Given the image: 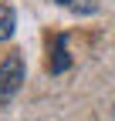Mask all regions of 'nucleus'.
<instances>
[{"label":"nucleus","mask_w":115,"mask_h":121,"mask_svg":"<svg viewBox=\"0 0 115 121\" xmlns=\"http://www.w3.org/2000/svg\"><path fill=\"white\" fill-rule=\"evenodd\" d=\"M24 84V57L10 54L0 60V104H10Z\"/></svg>","instance_id":"f257e3e1"},{"label":"nucleus","mask_w":115,"mask_h":121,"mask_svg":"<svg viewBox=\"0 0 115 121\" xmlns=\"http://www.w3.org/2000/svg\"><path fill=\"white\" fill-rule=\"evenodd\" d=\"M71 67V54H68V40L58 37L54 40V57H51V74H64Z\"/></svg>","instance_id":"f03ea898"},{"label":"nucleus","mask_w":115,"mask_h":121,"mask_svg":"<svg viewBox=\"0 0 115 121\" xmlns=\"http://www.w3.org/2000/svg\"><path fill=\"white\" fill-rule=\"evenodd\" d=\"M10 37H14V10L0 4V40H10Z\"/></svg>","instance_id":"7ed1b4c3"},{"label":"nucleus","mask_w":115,"mask_h":121,"mask_svg":"<svg viewBox=\"0 0 115 121\" xmlns=\"http://www.w3.org/2000/svg\"><path fill=\"white\" fill-rule=\"evenodd\" d=\"M58 4L71 7L75 13H95V10H98V0H58Z\"/></svg>","instance_id":"20e7f679"}]
</instances>
